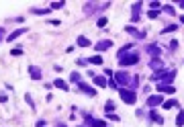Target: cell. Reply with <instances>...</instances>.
Returning a JSON list of instances; mask_svg holds the SVG:
<instances>
[{"label":"cell","instance_id":"1","mask_svg":"<svg viewBox=\"0 0 184 127\" xmlns=\"http://www.w3.org/2000/svg\"><path fill=\"white\" fill-rule=\"evenodd\" d=\"M119 94H121V100H123V103H127V105H135L137 96H135V92H133V90H125V88H121V90H119Z\"/></svg>","mask_w":184,"mask_h":127},{"label":"cell","instance_id":"2","mask_svg":"<svg viewBox=\"0 0 184 127\" xmlns=\"http://www.w3.org/2000/svg\"><path fill=\"white\" fill-rule=\"evenodd\" d=\"M176 76V70H168V72H157L153 76V80H164V82H172Z\"/></svg>","mask_w":184,"mask_h":127},{"label":"cell","instance_id":"3","mask_svg":"<svg viewBox=\"0 0 184 127\" xmlns=\"http://www.w3.org/2000/svg\"><path fill=\"white\" fill-rule=\"evenodd\" d=\"M137 60H139V55H137V54L121 55V66H133V64H137Z\"/></svg>","mask_w":184,"mask_h":127},{"label":"cell","instance_id":"4","mask_svg":"<svg viewBox=\"0 0 184 127\" xmlns=\"http://www.w3.org/2000/svg\"><path fill=\"white\" fill-rule=\"evenodd\" d=\"M157 92L174 94V92H176V88H174V86H168V84H157Z\"/></svg>","mask_w":184,"mask_h":127},{"label":"cell","instance_id":"5","mask_svg":"<svg viewBox=\"0 0 184 127\" xmlns=\"http://www.w3.org/2000/svg\"><path fill=\"white\" fill-rule=\"evenodd\" d=\"M78 86H80L82 88V90H84V92H86V94H90V96H96V90H94V88H92V86H88V84H84V82H78Z\"/></svg>","mask_w":184,"mask_h":127},{"label":"cell","instance_id":"6","mask_svg":"<svg viewBox=\"0 0 184 127\" xmlns=\"http://www.w3.org/2000/svg\"><path fill=\"white\" fill-rule=\"evenodd\" d=\"M115 78H117V82H119V84H127V82H129V74L117 72V74H115Z\"/></svg>","mask_w":184,"mask_h":127},{"label":"cell","instance_id":"7","mask_svg":"<svg viewBox=\"0 0 184 127\" xmlns=\"http://www.w3.org/2000/svg\"><path fill=\"white\" fill-rule=\"evenodd\" d=\"M109 47H113V41H98L96 43V51H104Z\"/></svg>","mask_w":184,"mask_h":127},{"label":"cell","instance_id":"8","mask_svg":"<svg viewBox=\"0 0 184 127\" xmlns=\"http://www.w3.org/2000/svg\"><path fill=\"white\" fill-rule=\"evenodd\" d=\"M162 103H164V99L160 96V94H157V96H150V99H147V105H150V107H156V105H162Z\"/></svg>","mask_w":184,"mask_h":127},{"label":"cell","instance_id":"9","mask_svg":"<svg viewBox=\"0 0 184 127\" xmlns=\"http://www.w3.org/2000/svg\"><path fill=\"white\" fill-rule=\"evenodd\" d=\"M25 31H27V29H16L14 33H10V35H8V41H13V39H16V37H20V35L25 33Z\"/></svg>","mask_w":184,"mask_h":127},{"label":"cell","instance_id":"10","mask_svg":"<svg viewBox=\"0 0 184 127\" xmlns=\"http://www.w3.org/2000/svg\"><path fill=\"white\" fill-rule=\"evenodd\" d=\"M94 84H96V86H100V88H104V86H106V80H104L102 76H94Z\"/></svg>","mask_w":184,"mask_h":127},{"label":"cell","instance_id":"11","mask_svg":"<svg viewBox=\"0 0 184 127\" xmlns=\"http://www.w3.org/2000/svg\"><path fill=\"white\" fill-rule=\"evenodd\" d=\"M164 105V109H172V107H176L178 103H176V99H170V100H166V103H162Z\"/></svg>","mask_w":184,"mask_h":127},{"label":"cell","instance_id":"12","mask_svg":"<svg viewBox=\"0 0 184 127\" xmlns=\"http://www.w3.org/2000/svg\"><path fill=\"white\" fill-rule=\"evenodd\" d=\"M176 125H178V127H182V125H184V111H180V113H178V117H176Z\"/></svg>","mask_w":184,"mask_h":127},{"label":"cell","instance_id":"13","mask_svg":"<svg viewBox=\"0 0 184 127\" xmlns=\"http://www.w3.org/2000/svg\"><path fill=\"white\" fill-rule=\"evenodd\" d=\"M31 76H33V80H41V72L37 68H31Z\"/></svg>","mask_w":184,"mask_h":127},{"label":"cell","instance_id":"14","mask_svg":"<svg viewBox=\"0 0 184 127\" xmlns=\"http://www.w3.org/2000/svg\"><path fill=\"white\" fill-rule=\"evenodd\" d=\"M150 66L153 68V70H160V68H162V62H160V60H156V58H153V60L150 62Z\"/></svg>","mask_w":184,"mask_h":127},{"label":"cell","instance_id":"15","mask_svg":"<svg viewBox=\"0 0 184 127\" xmlns=\"http://www.w3.org/2000/svg\"><path fill=\"white\" fill-rule=\"evenodd\" d=\"M78 45L80 47H90V41L86 39V37H80V39H78Z\"/></svg>","mask_w":184,"mask_h":127},{"label":"cell","instance_id":"16","mask_svg":"<svg viewBox=\"0 0 184 127\" xmlns=\"http://www.w3.org/2000/svg\"><path fill=\"white\" fill-rule=\"evenodd\" d=\"M55 86H57V88H61V90H68V84H66L63 80H55Z\"/></svg>","mask_w":184,"mask_h":127},{"label":"cell","instance_id":"17","mask_svg":"<svg viewBox=\"0 0 184 127\" xmlns=\"http://www.w3.org/2000/svg\"><path fill=\"white\" fill-rule=\"evenodd\" d=\"M174 31H178V25H170V27H166L162 33H174Z\"/></svg>","mask_w":184,"mask_h":127},{"label":"cell","instance_id":"18","mask_svg":"<svg viewBox=\"0 0 184 127\" xmlns=\"http://www.w3.org/2000/svg\"><path fill=\"white\" fill-rule=\"evenodd\" d=\"M90 64H96V66H98V64H102V58L100 55H94V58L90 60Z\"/></svg>","mask_w":184,"mask_h":127},{"label":"cell","instance_id":"19","mask_svg":"<svg viewBox=\"0 0 184 127\" xmlns=\"http://www.w3.org/2000/svg\"><path fill=\"white\" fill-rule=\"evenodd\" d=\"M151 119L156 121V123H162V121H164V119H162V117H160V115H157V113H156V111H153V113H151Z\"/></svg>","mask_w":184,"mask_h":127},{"label":"cell","instance_id":"20","mask_svg":"<svg viewBox=\"0 0 184 127\" xmlns=\"http://www.w3.org/2000/svg\"><path fill=\"white\" fill-rule=\"evenodd\" d=\"M150 54H160V47L157 45H150Z\"/></svg>","mask_w":184,"mask_h":127},{"label":"cell","instance_id":"21","mask_svg":"<svg viewBox=\"0 0 184 127\" xmlns=\"http://www.w3.org/2000/svg\"><path fill=\"white\" fill-rule=\"evenodd\" d=\"M106 21H109L106 17H102V19H98V27H104V25H106Z\"/></svg>","mask_w":184,"mask_h":127},{"label":"cell","instance_id":"22","mask_svg":"<svg viewBox=\"0 0 184 127\" xmlns=\"http://www.w3.org/2000/svg\"><path fill=\"white\" fill-rule=\"evenodd\" d=\"M147 17H150V19H157V10H150Z\"/></svg>","mask_w":184,"mask_h":127},{"label":"cell","instance_id":"23","mask_svg":"<svg viewBox=\"0 0 184 127\" xmlns=\"http://www.w3.org/2000/svg\"><path fill=\"white\" fill-rule=\"evenodd\" d=\"M72 82H80V74H72Z\"/></svg>","mask_w":184,"mask_h":127},{"label":"cell","instance_id":"24","mask_svg":"<svg viewBox=\"0 0 184 127\" xmlns=\"http://www.w3.org/2000/svg\"><path fill=\"white\" fill-rule=\"evenodd\" d=\"M113 109H115V103H106V113H109V111H113Z\"/></svg>","mask_w":184,"mask_h":127},{"label":"cell","instance_id":"25","mask_svg":"<svg viewBox=\"0 0 184 127\" xmlns=\"http://www.w3.org/2000/svg\"><path fill=\"white\" fill-rule=\"evenodd\" d=\"M51 6H53V8H61V6H63V2H53Z\"/></svg>","mask_w":184,"mask_h":127},{"label":"cell","instance_id":"26","mask_svg":"<svg viewBox=\"0 0 184 127\" xmlns=\"http://www.w3.org/2000/svg\"><path fill=\"white\" fill-rule=\"evenodd\" d=\"M170 47H172V51H174V49H176V47H178V41L174 39V41H172V43H170Z\"/></svg>","mask_w":184,"mask_h":127},{"label":"cell","instance_id":"27","mask_svg":"<svg viewBox=\"0 0 184 127\" xmlns=\"http://www.w3.org/2000/svg\"><path fill=\"white\" fill-rule=\"evenodd\" d=\"M10 54H13V55H20V54H23V49H13Z\"/></svg>","mask_w":184,"mask_h":127},{"label":"cell","instance_id":"28","mask_svg":"<svg viewBox=\"0 0 184 127\" xmlns=\"http://www.w3.org/2000/svg\"><path fill=\"white\" fill-rule=\"evenodd\" d=\"M49 10H33V14H47Z\"/></svg>","mask_w":184,"mask_h":127},{"label":"cell","instance_id":"29","mask_svg":"<svg viewBox=\"0 0 184 127\" xmlns=\"http://www.w3.org/2000/svg\"><path fill=\"white\" fill-rule=\"evenodd\" d=\"M2 37H4V29H0V41H2Z\"/></svg>","mask_w":184,"mask_h":127},{"label":"cell","instance_id":"30","mask_svg":"<svg viewBox=\"0 0 184 127\" xmlns=\"http://www.w3.org/2000/svg\"><path fill=\"white\" fill-rule=\"evenodd\" d=\"M180 21H182V23H184V14H182V19H180Z\"/></svg>","mask_w":184,"mask_h":127},{"label":"cell","instance_id":"31","mask_svg":"<svg viewBox=\"0 0 184 127\" xmlns=\"http://www.w3.org/2000/svg\"><path fill=\"white\" fill-rule=\"evenodd\" d=\"M61 127H63V125H61Z\"/></svg>","mask_w":184,"mask_h":127}]
</instances>
